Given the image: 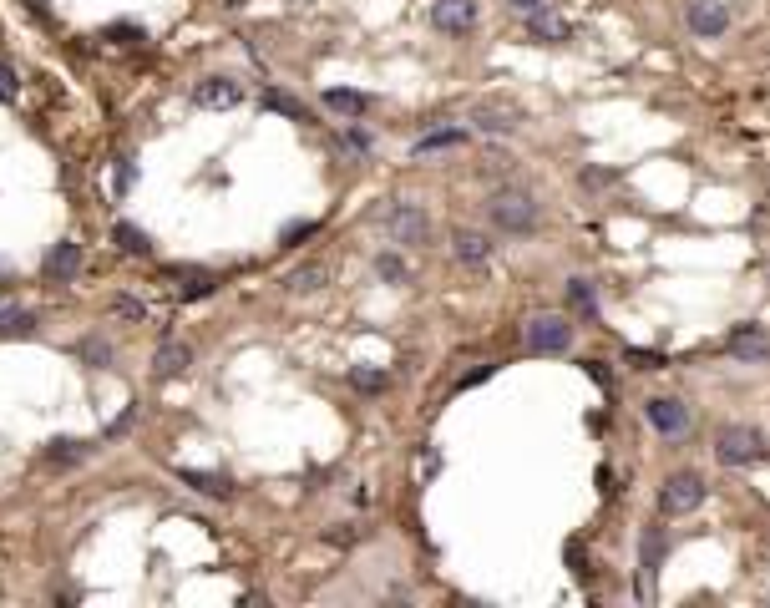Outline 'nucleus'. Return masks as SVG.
Here are the masks:
<instances>
[{
  "label": "nucleus",
  "mask_w": 770,
  "mask_h": 608,
  "mask_svg": "<svg viewBox=\"0 0 770 608\" xmlns=\"http://www.w3.org/2000/svg\"><path fill=\"white\" fill-rule=\"evenodd\" d=\"M487 213H492V223L502 228V234H532V228H537V198L522 193V188H502V193H492Z\"/></svg>",
  "instance_id": "1"
},
{
  "label": "nucleus",
  "mask_w": 770,
  "mask_h": 608,
  "mask_svg": "<svg viewBox=\"0 0 770 608\" xmlns=\"http://www.w3.org/2000/svg\"><path fill=\"white\" fill-rule=\"evenodd\" d=\"M770 446H765V436L755 431V426H720L715 431V456L725 467H750V462H760Z\"/></svg>",
  "instance_id": "2"
},
{
  "label": "nucleus",
  "mask_w": 770,
  "mask_h": 608,
  "mask_svg": "<svg viewBox=\"0 0 770 608\" xmlns=\"http://www.w3.org/2000/svg\"><path fill=\"white\" fill-rule=\"evenodd\" d=\"M385 234H391V244H401V249H421L431 239V218L416 203H396L391 213H385Z\"/></svg>",
  "instance_id": "3"
},
{
  "label": "nucleus",
  "mask_w": 770,
  "mask_h": 608,
  "mask_svg": "<svg viewBox=\"0 0 770 608\" xmlns=\"http://www.w3.org/2000/svg\"><path fill=\"white\" fill-rule=\"evenodd\" d=\"M568 345H573L568 315H532L527 320V350H537V355H563Z\"/></svg>",
  "instance_id": "4"
},
{
  "label": "nucleus",
  "mask_w": 770,
  "mask_h": 608,
  "mask_svg": "<svg viewBox=\"0 0 770 608\" xmlns=\"http://www.w3.org/2000/svg\"><path fill=\"white\" fill-rule=\"evenodd\" d=\"M705 502V477L700 472H674L669 482H664V492H659V507L669 512V517H689Z\"/></svg>",
  "instance_id": "5"
},
{
  "label": "nucleus",
  "mask_w": 770,
  "mask_h": 608,
  "mask_svg": "<svg viewBox=\"0 0 770 608\" xmlns=\"http://www.w3.org/2000/svg\"><path fill=\"white\" fill-rule=\"evenodd\" d=\"M431 26L446 36H467L477 26V0H436L431 6Z\"/></svg>",
  "instance_id": "6"
},
{
  "label": "nucleus",
  "mask_w": 770,
  "mask_h": 608,
  "mask_svg": "<svg viewBox=\"0 0 770 608\" xmlns=\"http://www.w3.org/2000/svg\"><path fill=\"white\" fill-rule=\"evenodd\" d=\"M193 102L208 107V112H223V107H239L244 102V87L234 82V76H203V82L193 87Z\"/></svg>",
  "instance_id": "7"
},
{
  "label": "nucleus",
  "mask_w": 770,
  "mask_h": 608,
  "mask_svg": "<svg viewBox=\"0 0 770 608\" xmlns=\"http://www.w3.org/2000/svg\"><path fill=\"white\" fill-rule=\"evenodd\" d=\"M689 31L695 36H725L730 31V6L725 0H689Z\"/></svg>",
  "instance_id": "8"
},
{
  "label": "nucleus",
  "mask_w": 770,
  "mask_h": 608,
  "mask_svg": "<svg viewBox=\"0 0 770 608\" xmlns=\"http://www.w3.org/2000/svg\"><path fill=\"white\" fill-rule=\"evenodd\" d=\"M644 416H649V426H654V431H664V436L689 431V406H684V401H674V396H654V401L644 406Z\"/></svg>",
  "instance_id": "9"
},
{
  "label": "nucleus",
  "mask_w": 770,
  "mask_h": 608,
  "mask_svg": "<svg viewBox=\"0 0 770 608\" xmlns=\"http://www.w3.org/2000/svg\"><path fill=\"white\" fill-rule=\"evenodd\" d=\"M725 350H730L735 360H745V365H765V360H770V340H765L755 325H740V330H730Z\"/></svg>",
  "instance_id": "10"
},
{
  "label": "nucleus",
  "mask_w": 770,
  "mask_h": 608,
  "mask_svg": "<svg viewBox=\"0 0 770 608\" xmlns=\"http://www.w3.org/2000/svg\"><path fill=\"white\" fill-rule=\"evenodd\" d=\"M451 249H456V259L461 264H487L492 259V239L487 234H477V228H456V234H451Z\"/></svg>",
  "instance_id": "11"
},
{
  "label": "nucleus",
  "mask_w": 770,
  "mask_h": 608,
  "mask_svg": "<svg viewBox=\"0 0 770 608\" xmlns=\"http://www.w3.org/2000/svg\"><path fill=\"white\" fill-rule=\"evenodd\" d=\"M527 36H532V41H543V46H558V41L573 36V26L543 6V11H532V16H527Z\"/></svg>",
  "instance_id": "12"
},
{
  "label": "nucleus",
  "mask_w": 770,
  "mask_h": 608,
  "mask_svg": "<svg viewBox=\"0 0 770 608\" xmlns=\"http://www.w3.org/2000/svg\"><path fill=\"white\" fill-rule=\"evenodd\" d=\"M41 269H46V279H76V269H82V249L61 239V244L46 254V264H41Z\"/></svg>",
  "instance_id": "13"
},
{
  "label": "nucleus",
  "mask_w": 770,
  "mask_h": 608,
  "mask_svg": "<svg viewBox=\"0 0 770 608\" xmlns=\"http://www.w3.org/2000/svg\"><path fill=\"white\" fill-rule=\"evenodd\" d=\"M188 365H193V350H188L183 340H168V345H158V355H152V370H158L163 380H168V375H183Z\"/></svg>",
  "instance_id": "14"
},
{
  "label": "nucleus",
  "mask_w": 770,
  "mask_h": 608,
  "mask_svg": "<svg viewBox=\"0 0 770 608\" xmlns=\"http://www.w3.org/2000/svg\"><path fill=\"white\" fill-rule=\"evenodd\" d=\"M178 477H183V487H193V492H203V497H228V492H234V482L218 477V472H193V467H183Z\"/></svg>",
  "instance_id": "15"
},
{
  "label": "nucleus",
  "mask_w": 770,
  "mask_h": 608,
  "mask_svg": "<svg viewBox=\"0 0 770 608\" xmlns=\"http://www.w3.org/2000/svg\"><path fill=\"white\" fill-rule=\"evenodd\" d=\"M477 127H482V132H512V127H517V107L487 102V107H477Z\"/></svg>",
  "instance_id": "16"
},
{
  "label": "nucleus",
  "mask_w": 770,
  "mask_h": 608,
  "mask_svg": "<svg viewBox=\"0 0 770 608\" xmlns=\"http://www.w3.org/2000/svg\"><path fill=\"white\" fill-rule=\"evenodd\" d=\"M461 142H467V132H461V127H441V132H426L411 152H416V158H426V152H446V147H461Z\"/></svg>",
  "instance_id": "17"
},
{
  "label": "nucleus",
  "mask_w": 770,
  "mask_h": 608,
  "mask_svg": "<svg viewBox=\"0 0 770 608\" xmlns=\"http://www.w3.org/2000/svg\"><path fill=\"white\" fill-rule=\"evenodd\" d=\"M325 107L340 117H360V112H370V97L365 92H325Z\"/></svg>",
  "instance_id": "18"
},
{
  "label": "nucleus",
  "mask_w": 770,
  "mask_h": 608,
  "mask_svg": "<svg viewBox=\"0 0 770 608\" xmlns=\"http://www.w3.org/2000/svg\"><path fill=\"white\" fill-rule=\"evenodd\" d=\"M289 289H294V294H315V289H325V264H299V269L289 274Z\"/></svg>",
  "instance_id": "19"
},
{
  "label": "nucleus",
  "mask_w": 770,
  "mask_h": 608,
  "mask_svg": "<svg viewBox=\"0 0 770 608\" xmlns=\"http://www.w3.org/2000/svg\"><path fill=\"white\" fill-rule=\"evenodd\" d=\"M0 335H6V340L36 335V315H31V310H0Z\"/></svg>",
  "instance_id": "20"
},
{
  "label": "nucleus",
  "mask_w": 770,
  "mask_h": 608,
  "mask_svg": "<svg viewBox=\"0 0 770 608\" xmlns=\"http://www.w3.org/2000/svg\"><path fill=\"white\" fill-rule=\"evenodd\" d=\"M112 239H117L122 254H147V249H152L147 234H142V228H132V223H117V228H112Z\"/></svg>",
  "instance_id": "21"
},
{
  "label": "nucleus",
  "mask_w": 770,
  "mask_h": 608,
  "mask_svg": "<svg viewBox=\"0 0 770 608\" xmlns=\"http://www.w3.org/2000/svg\"><path fill=\"white\" fill-rule=\"evenodd\" d=\"M112 315H117V320L142 325V320H147V304H142V299H132V294H117V299H112Z\"/></svg>",
  "instance_id": "22"
},
{
  "label": "nucleus",
  "mask_w": 770,
  "mask_h": 608,
  "mask_svg": "<svg viewBox=\"0 0 770 608\" xmlns=\"http://www.w3.org/2000/svg\"><path fill=\"white\" fill-rule=\"evenodd\" d=\"M264 107L279 112V117H289V122H304V107L294 97H284V92H264Z\"/></svg>",
  "instance_id": "23"
},
{
  "label": "nucleus",
  "mask_w": 770,
  "mask_h": 608,
  "mask_svg": "<svg viewBox=\"0 0 770 608\" xmlns=\"http://www.w3.org/2000/svg\"><path fill=\"white\" fill-rule=\"evenodd\" d=\"M568 299H573V310H578V315H593V304H598L588 279H573V284H568Z\"/></svg>",
  "instance_id": "24"
},
{
  "label": "nucleus",
  "mask_w": 770,
  "mask_h": 608,
  "mask_svg": "<svg viewBox=\"0 0 770 608\" xmlns=\"http://www.w3.org/2000/svg\"><path fill=\"white\" fill-rule=\"evenodd\" d=\"M659 553H664V538H659V527H649L644 532V573L654 578V568H659Z\"/></svg>",
  "instance_id": "25"
},
{
  "label": "nucleus",
  "mask_w": 770,
  "mask_h": 608,
  "mask_svg": "<svg viewBox=\"0 0 770 608\" xmlns=\"http://www.w3.org/2000/svg\"><path fill=\"white\" fill-rule=\"evenodd\" d=\"M178 289H183L188 299H198V294H208V289H213V274H203V269H188Z\"/></svg>",
  "instance_id": "26"
},
{
  "label": "nucleus",
  "mask_w": 770,
  "mask_h": 608,
  "mask_svg": "<svg viewBox=\"0 0 770 608\" xmlns=\"http://www.w3.org/2000/svg\"><path fill=\"white\" fill-rule=\"evenodd\" d=\"M350 386H355V391H385V375L360 365V370H350Z\"/></svg>",
  "instance_id": "27"
},
{
  "label": "nucleus",
  "mask_w": 770,
  "mask_h": 608,
  "mask_svg": "<svg viewBox=\"0 0 770 608\" xmlns=\"http://www.w3.org/2000/svg\"><path fill=\"white\" fill-rule=\"evenodd\" d=\"M82 360H92V365H112V345L107 340H82Z\"/></svg>",
  "instance_id": "28"
},
{
  "label": "nucleus",
  "mask_w": 770,
  "mask_h": 608,
  "mask_svg": "<svg viewBox=\"0 0 770 608\" xmlns=\"http://www.w3.org/2000/svg\"><path fill=\"white\" fill-rule=\"evenodd\" d=\"M375 274H380V279H396V284H401V279H406V264H401L396 254H380V259H375Z\"/></svg>",
  "instance_id": "29"
},
{
  "label": "nucleus",
  "mask_w": 770,
  "mask_h": 608,
  "mask_svg": "<svg viewBox=\"0 0 770 608\" xmlns=\"http://www.w3.org/2000/svg\"><path fill=\"white\" fill-rule=\"evenodd\" d=\"M82 456V441H51V462H76Z\"/></svg>",
  "instance_id": "30"
},
{
  "label": "nucleus",
  "mask_w": 770,
  "mask_h": 608,
  "mask_svg": "<svg viewBox=\"0 0 770 608\" xmlns=\"http://www.w3.org/2000/svg\"><path fill=\"white\" fill-rule=\"evenodd\" d=\"M507 6H512V11H522V16H532V11H543L548 0H507Z\"/></svg>",
  "instance_id": "31"
},
{
  "label": "nucleus",
  "mask_w": 770,
  "mask_h": 608,
  "mask_svg": "<svg viewBox=\"0 0 770 608\" xmlns=\"http://www.w3.org/2000/svg\"><path fill=\"white\" fill-rule=\"evenodd\" d=\"M16 97V87H11V71H0V102H11Z\"/></svg>",
  "instance_id": "32"
}]
</instances>
